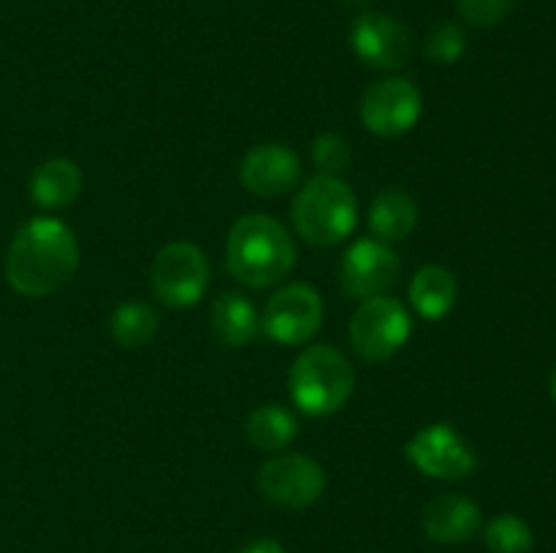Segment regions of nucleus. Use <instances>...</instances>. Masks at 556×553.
<instances>
[{
	"label": "nucleus",
	"instance_id": "f257e3e1",
	"mask_svg": "<svg viewBox=\"0 0 556 553\" xmlns=\"http://www.w3.org/2000/svg\"><path fill=\"white\" fill-rule=\"evenodd\" d=\"M79 242L63 220L36 217L11 242L5 276L16 293L41 298L60 291L79 269Z\"/></svg>",
	"mask_w": 556,
	"mask_h": 553
},
{
	"label": "nucleus",
	"instance_id": "f03ea898",
	"mask_svg": "<svg viewBox=\"0 0 556 553\" xmlns=\"http://www.w3.org/2000/svg\"><path fill=\"white\" fill-rule=\"evenodd\" d=\"M226 266L248 287L277 285L296 266V244L275 217L244 215L228 231Z\"/></svg>",
	"mask_w": 556,
	"mask_h": 553
},
{
	"label": "nucleus",
	"instance_id": "7ed1b4c3",
	"mask_svg": "<svg viewBox=\"0 0 556 553\" xmlns=\"http://www.w3.org/2000/svg\"><path fill=\"white\" fill-rule=\"evenodd\" d=\"M299 236L313 247H334L358 226V201L351 184L340 177L318 173L307 179L291 206Z\"/></svg>",
	"mask_w": 556,
	"mask_h": 553
},
{
	"label": "nucleus",
	"instance_id": "20e7f679",
	"mask_svg": "<svg viewBox=\"0 0 556 553\" xmlns=\"http://www.w3.org/2000/svg\"><path fill=\"white\" fill-rule=\"evenodd\" d=\"M356 372L337 347L309 345L299 352L288 374L293 404L309 417H326L340 410L353 394Z\"/></svg>",
	"mask_w": 556,
	"mask_h": 553
},
{
	"label": "nucleus",
	"instance_id": "39448f33",
	"mask_svg": "<svg viewBox=\"0 0 556 553\" xmlns=\"http://www.w3.org/2000/svg\"><path fill=\"white\" fill-rule=\"evenodd\" d=\"M413 334V318L394 296H375L358 304L351 318L353 350L364 361H386L405 347Z\"/></svg>",
	"mask_w": 556,
	"mask_h": 553
},
{
	"label": "nucleus",
	"instance_id": "423d86ee",
	"mask_svg": "<svg viewBox=\"0 0 556 553\" xmlns=\"http://www.w3.org/2000/svg\"><path fill=\"white\" fill-rule=\"evenodd\" d=\"M210 287V260L190 242H172L152 260V291L166 307L185 309L204 298Z\"/></svg>",
	"mask_w": 556,
	"mask_h": 553
},
{
	"label": "nucleus",
	"instance_id": "0eeeda50",
	"mask_svg": "<svg viewBox=\"0 0 556 553\" xmlns=\"http://www.w3.org/2000/svg\"><path fill=\"white\" fill-rule=\"evenodd\" d=\"M324 298L313 285L291 282L266 301L264 314H261V331L277 345L299 347L318 334L324 325Z\"/></svg>",
	"mask_w": 556,
	"mask_h": 553
},
{
	"label": "nucleus",
	"instance_id": "6e6552de",
	"mask_svg": "<svg viewBox=\"0 0 556 553\" xmlns=\"http://www.w3.org/2000/svg\"><path fill=\"white\" fill-rule=\"evenodd\" d=\"M258 488L277 507L304 510L324 497L326 472L309 455L280 453L261 466Z\"/></svg>",
	"mask_w": 556,
	"mask_h": 553
},
{
	"label": "nucleus",
	"instance_id": "1a4fd4ad",
	"mask_svg": "<svg viewBox=\"0 0 556 553\" xmlns=\"http://www.w3.org/2000/svg\"><path fill=\"white\" fill-rule=\"evenodd\" d=\"M421 92L410 79L386 76L364 92L358 114H362V123L367 125L369 133L394 139V136L416 128V123L421 119Z\"/></svg>",
	"mask_w": 556,
	"mask_h": 553
},
{
	"label": "nucleus",
	"instance_id": "9d476101",
	"mask_svg": "<svg viewBox=\"0 0 556 553\" xmlns=\"http://www.w3.org/2000/svg\"><path fill=\"white\" fill-rule=\"evenodd\" d=\"M405 455L421 475L434 480H462L478 466L467 439L451 423H432L405 445Z\"/></svg>",
	"mask_w": 556,
	"mask_h": 553
},
{
	"label": "nucleus",
	"instance_id": "9b49d317",
	"mask_svg": "<svg viewBox=\"0 0 556 553\" xmlns=\"http://www.w3.org/2000/svg\"><path fill=\"white\" fill-rule=\"evenodd\" d=\"M400 255L380 239H358L340 263V285L351 298L386 296L400 280Z\"/></svg>",
	"mask_w": 556,
	"mask_h": 553
},
{
	"label": "nucleus",
	"instance_id": "f8f14e48",
	"mask_svg": "<svg viewBox=\"0 0 556 553\" xmlns=\"http://www.w3.org/2000/svg\"><path fill=\"white\" fill-rule=\"evenodd\" d=\"M351 47L362 63L378 70H400L413 54L410 30L400 20L367 11L351 25Z\"/></svg>",
	"mask_w": 556,
	"mask_h": 553
},
{
	"label": "nucleus",
	"instance_id": "ddd939ff",
	"mask_svg": "<svg viewBox=\"0 0 556 553\" xmlns=\"http://www.w3.org/2000/svg\"><path fill=\"white\" fill-rule=\"evenodd\" d=\"M239 179L244 190L258 198H280L291 193L302 179V160L296 152L286 144H258L242 157Z\"/></svg>",
	"mask_w": 556,
	"mask_h": 553
},
{
	"label": "nucleus",
	"instance_id": "4468645a",
	"mask_svg": "<svg viewBox=\"0 0 556 553\" xmlns=\"http://www.w3.org/2000/svg\"><path fill=\"white\" fill-rule=\"evenodd\" d=\"M483 524L481 507L462 493H443L424 507V535L440 545H462Z\"/></svg>",
	"mask_w": 556,
	"mask_h": 553
},
{
	"label": "nucleus",
	"instance_id": "2eb2a0df",
	"mask_svg": "<svg viewBox=\"0 0 556 553\" xmlns=\"http://www.w3.org/2000/svg\"><path fill=\"white\" fill-rule=\"evenodd\" d=\"M210 329L226 347H244L258 336L261 314L244 293L226 291L212 301Z\"/></svg>",
	"mask_w": 556,
	"mask_h": 553
},
{
	"label": "nucleus",
	"instance_id": "dca6fc26",
	"mask_svg": "<svg viewBox=\"0 0 556 553\" xmlns=\"http://www.w3.org/2000/svg\"><path fill=\"white\" fill-rule=\"evenodd\" d=\"M456 296V276L440 263L421 266L410 280V307L424 320H443L454 309Z\"/></svg>",
	"mask_w": 556,
	"mask_h": 553
},
{
	"label": "nucleus",
	"instance_id": "f3484780",
	"mask_svg": "<svg viewBox=\"0 0 556 553\" xmlns=\"http://www.w3.org/2000/svg\"><path fill=\"white\" fill-rule=\"evenodd\" d=\"M418 222V206L410 193L389 188L375 195L369 206V228L380 242H400L413 233Z\"/></svg>",
	"mask_w": 556,
	"mask_h": 553
},
{
	"label": "nucleus",
	"instance_id": "a211bd4d",
	"mask_svg": "<svg viewBox=\"0 0 556 553\" xmlns=\"http://www.w3.org/2000/svg\"><path fill=\"white\" fill-rule=\"evenodd\" d=\"M81 193V171L68 157L41 163L30 179V198L43 209H60Z\"/></svg>",
	"mask_w": 556,
	"mask_h": 553
},
{
	"label": "nucleus",
	"instance_id": "6ab92c4d",
	"mask_svg": "<svg viewBox=\"0 0 556 553\" xmlns=\"http://www.w3.org/2000/svg\"><path fill=\"white\" fill-rule=\"evenodd\" d=\"M299 423L288 407L282 404H264L250 412L248 417V439L264 453H277L288 448L296 439Z\"/></svg>",
	"mask_w": 556,
	"mask_h": 553
},
{
	"label": "nucleus",
	"instance_id": "aec40b11",
	"mask_svg": "<svg viewBox=\"0 0 556 553\" xmlns=\"http://www.w3.org/2000/svg\"><path fill=\"white\" fill-rule=\"evenodd\" d=\"M112 336L123 347H144L155 339L161 318L144 301H125L112 314Z\"/></svg>",
	"mask_w": 556,
	"mask_h": 553
},
{
	"label": "nucleus",
	"instance_id": "412c9836",
	"mask_svg": "<svg viewBox=\"0 0 556 553\" xmlns=\"http://www.w3.org/2000/svg\"><path fill=\"white\" fill-rule=\"evenodd\" d=\"M483 542L492 553H530L535 535L525 518L503 513L489 520L486 529H483Z\"/></svg>",
	"mask_w": 556,
	"mask_h": 553
},
{
	"label": "nucleus",
	"instance_id": "4be33fe9",
	"mask_svg": "<svg viewBox=\"0 0 556 553\" xmlns=\"http://www.w3.org/2000/svg\"><path fill=\"white\" fill-rule=\"evenodd\" d=\"M467 52V33L459 22H438L427 36V57L440 65L459 63Z\"/></svg>",
	"mask_w": 556,
	"mask_h": 553
},
{
	"label": "nucleus",
	"instance_id": "5701e85b",
	"mask_svg": "<svg viewBox=\"0 0 556 553\" xmlns=\"http://www.w3.org/2000/svg\"><path fill=\"white\" fill-rule=\"evenodd\" d=\"M353 160V152L348 139L340 133H320L313 141V163L318 173H329V177H340Z\"/></svg>",
	"mask_w": 556,
	"mask_h": 553
},
{
	"label": "nucleus",
	"instance_id": "b1692460",
	"mask_svg": "<svg viewBox=\"0 0 556 553\" xmlns=\"http://www.w3.org/2000/svg\"><path fill=\"white\" fill-rule=\"evenodd\" d=\"M516 0H456L462 20L472 27H494L514 11Z\"/></svg>",
	"mask_w": 556,
	"mask_h": 553
},
{
	"label": "nucleus",
	"instance_id": "393cba45",
	"mask_svg": "<svg viewBox=\"0 0 556 553\" xmlns=\"http://www.w3.org/2000/svg\"><path fill=\"white\" fill-rule=\"evenodd\" d=\"M239 553H286V548H282L277 540H266L264 537V540L248 542Z\"/></svg>",
	"mask_w": 556,
	"mask_h": 553
},
{
	"label": "nucleus",
	"instance_id": "a878e982",
	"mask_svg": "<svg viewBox=\"0 0 556 553\" xmlns=\"http://www.w3.org/2000/svg\"><path fill=\"white\" fill-rule=\"evenodd\" d=\"M548 394H552V399H554V404H556V363H554V369H552V377H548Z\"/></svg>",
	"mask_w": 556,
	"mask_h": 553
},
{
	"label": "nucleus",
	"instance_id": "bb28decb",
	"mask_svg": "<svg viewBox=\"0 0 556 553\" xmlns=\"http://www.w3.org/2000/svg\"><path fill=\"white\" fill-rule=\"evenodd\" d=\"M342 3H345V5H367L369 0H342Z\"/></svg>",
	"mask_w": 556,
	"mask_h": 553
}]
</instances>
